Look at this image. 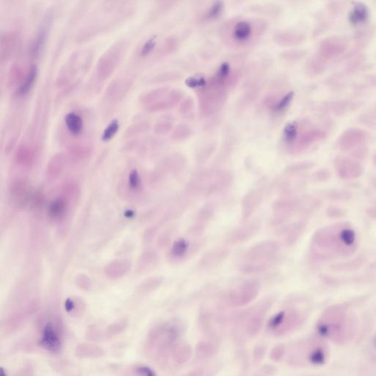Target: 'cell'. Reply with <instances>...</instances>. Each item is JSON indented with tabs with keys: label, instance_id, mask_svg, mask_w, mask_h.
<instances>
[{
	"label": "cell",
	"instance_id": "6da1fadb",
	"mask_svg": "<svg viewBox=\"0 0 376 376\" xmlns=\"http://www.w3.org/2000/svg\"><path fill=\"white\" fill-rule=\"evenodd\" d=\"M279 250L278 243L272 240L256 243L243 255L240 271L251 274L267 270L277 259Z\"/></svg>",
	"mask_w": 376,
	"mask_h": 376
},
{
	"label": "cell",
	"instance_id": "7a4b0ae2",
	"mask_svg": "<svg viewBox=\"0 0 376 376\" xmlns=\"http://www.w3.org/2000/svg\"><path fill=\"white\" fill-rule=\"evenodd\" d=\"M354 322L343 306L329 309L318 324L321 335L335 341H346L353 335Z\"/></svg>",
	"mask_w": 376,
	"mask_h": 376
},
{
	"label": "cell",
	"instance_id": "3957f363",
	"mask_svg": "<svg viewBox=\"0 0 376 376\" xmlns=\"http://www.w3.org/2000/svg\"><path fill=\"white\" fill-rule=\"evenodd\" d=\"M356 235L349 227L340 229L328 228L317 232L313 238V243L319 250H333L335 253H347L355 247Z\"/></svg>",
	"mask_w": 376,
	"mask_h": 376
},
{
	"label": "cell",
	"instance_id": "277c9868",
	"mask_svg": "<svg viewBox=\"0 0 376 376\" xmlns=\"http://www.w3.org/2000/svg\"><path fill=\"white\" fill-rule=\"evenodd\" d=\"M260 289L258 281H246L232 289L227 295L226 301L231 307L247 306L257 298Z\"/></svg>",
	"mask_w": 376,
	"mask_h": 376
},
{
	"label": "cell",
	"instance_id": "5b68a950",
	"mask_svg": "<svg viewBox=\"0 0 376 376\" xmlns=\"http://www.w3.org/2000/svg\"><path fill=\"white\" fill-rule=\"evenodd\" d=\"M272 303L270 299L264 300L245 313L243 318V327L245 335L248 337H254L259 333Z\"/></svg>",
	"mask_w": 376,
	"mask_h": 376
},
{
	"label": "cell",
	"instance_id": "8992f818",
	"mask_svg": "<svg viewBox=\"0 0 376 376\" xmlns=\"http://www.w3.org/2000/svg\"><path fill=\"white\" fill-rule=\"evenodd\" d=\"M303 316L296 310L282 311L270 319L268 329L274 336L286 335L303 323Z\"/></svg>",
	"mask_w": 376,
	"mask_h": 376
},
{
	"label": "cell",
	"instance_id": "52a82bcc",
	"mask_svg": "<svg viewBox=\"0 0 376 376\" xmlns=\"http://www.w3.org/2000/svg\"><path fill=\"white\" fill-rule=\"evenodd\" d=\"M54 22V12L49 11L43 18L36 33L34 36L33 41L29 47V54L30 57L36 58L39 57L49 38L50 31Z\"/></svg>",
	"mask_w": 376,
	"mask_h": 376
},
{
	"label": "cell",
	"instance_id": "ba28073f",
	"mask_svg": "<svg viewBox=\"0 0 376 376\" xmlns=\"http://www.w3.org/2000/svg\"><path fill=\"white\" fill-rule=\"evenodd\" d=\"M127 48V43L123 41L114 43L108 49L98 61L97 69L99 76L106 77L114 70L122 60Z\"/></svg>",
	"mask_w": 376,
	"mask_h": 376
},
{
	"label": "cell",
	"instance_id": "9c48e42d",
	"mask_svg": "<svg viewBox=\"0 0 376 376\" xmlns=\"http://www.w3.org/2000/svg\"><path fill=\"white\" fill-rule=\"evenodd\" d=\"M61 330L58 321H47L42 330L39 340L41 347L51 352L59 351L61 347Z\"/></svg>",
	"mask_w": 376,
	"mask_h": 376
},
{
	"label": "cell",
	"instance_id": "30bf717a",
	"mask_svg": "<svg viewBox=\"0 0 376 376\" xmlns=\"http://www.w3.org/2000/svg\"><path fill=\"white\" fill-rule=\"evenodd\" d=\"M336 172L343 180H354L361 177L363 168L358 161L349 157L339 156L334 163Z\"/></svg>",
	"mask_w": 376,
	"mask_h": 376
},
{
	"label": "cell",
	"instance_id": "8fae6325",
	"mask_svg": "<svg viewBox=\"0 0 376 376\" xmlns=\"http://www.w3.org/2000/svg\"><path fill=\"white\" fill-rule=\"evenodd\" d=\"M347 49L346 42L340 37H331L322 41L319 46V57L323 61H329L339 57Z\"/></svg>",
	"mask_w": 376,
	"mask_h": 376
},
{
	"label": "cell",
	"instance_id": "7c38bea8",
	"mask_svg": "<svg viewBox=\"0 0 376 376\" xmlns=\"http://www.w3.org/2000/svg\"><path fill=\"white\" fill-rule=\"evenodd\" d=\"M366 132L357 128H352L344 132L339 139V146L343 151H349L365 142Z\"/></svg>",
	"mask_w": 376,
	"mask_h": 376
},
{
	"label": "cell",
	"instance_id": "4fadbf2b",
	"mask_svg": "<svg viewBox=\"0 0 376 376\" xmlns=\"http://www.w3.org/2000/svg\"><path fill=\"white\" fill-rule=\"evenodd\" d=\"M229 254V250L226 248H216L206 252L202 256L199 262L200 267L203 269H212L220 265Z\"/></svg>",
	"mask_w": 376,
	"mask_h": 376
},
{
	"label": "cell",
	"instance_id": "5bb4252c",
	"mask_svg": "<svg viewBox=\"0 0 376 376\" xmlns=\"http://www.w3.org/2000/svg\"><path fill=\"white\" fill-rule=\"evenodd\" d=\"M19 35L17 33L10 32L2 34L0 40V57L2 61L11 57L19 46Z\"/></svg>",
	"mask_w": 376,
	"mask_h": 376
},
{
	"label": "cell",
	"instance_id": "9a60e30c",
	"mask_svg": "<svg viewBox=\"0 0 376 376\" xmlns=\"http://www.w3.org/2000/svg\"><path fill=\"white\" fill-rule=\"evenodd\" d=\"M257 224H251L245 226L236 230L233 231L229 234L227 238V243L229 244L237 245L245 243L251 240L259 230Z\"/></svg>",
	"mask_w": 376,
	"mask_h": 376
},
{
	"label": "cell",
	"instance_id": "2e32d148",
	"mask_svg": "<svg viewBox=\"0 0 376 376\" xmlns=\"http://www.w3.org/2000/svg\"><path fill=\"white\" fill-rule=\"evenodd\" d=\"M219 350V343L216 337L201 340L196 345V356L199 360H206L213 357Z\"/></svg>",
	"mask_w": 376,
	"mask_h": 376
},
{
	"label": "cell",
	"instance_id": "e0dca14e",
	"mask_svg": "<svg viewBox=\"0 0 376 376\" xmlns=\"http://www.w3.org/2000/svg\"><path fill=\"white\" fill-rule=\"evenodd\" d=\"M369 11L362 3H355L348 15V21L353 27H359L367 22Z\"/></svg>",
	"mask_w": 376,
	"mask_h": 376
},
{
	"label": "cell",
	"instance_id": "ac0fdd59",
	"mask_svg": "<svg viewBox=\"0 0 376 376\" xmlns=\"http://www.w3.org/2000/svg\"><path fill=\"white\" fill-rule=\"evenodd\" d=\"M172 359L177 365L182 366L187 364L191 359V346L187 343H181L174 345L172 348Z\"/></svg>",
	"mask_w": 376,
	"mask_h": 376
},
{
	"label": "cell",
	"instance_id": "d6986e66",
	"mask_svg": "<svg viewBox=\"0 0 376 376\" xmlns=\"http://www.w3.org/2000/svg\"><path fill=\"white\" fill-rule=\"evenodd\" d=\"M131 267V263L127 260H114L106 266L104 274L108 278L117 279L124 277Z\"/></svg>",
	"mask_w": 376,
	"mask_h": 376
},
{
	"label": "cell",
	"instance_id": "ffe728a7",
	"mask_svg": "<svg viewBox=\"0 0 376 376\" xmlns=\"http://www.w3.org/2000/svg\"><path fill=\"white\" fill-rule=\"evenodd\" d=\"M76 356L79 358H100L104 356L102 348L91 344H81L76 348Z\"/></svg>",
	"mask_w": 376,
	"mask_h": 376
},
{
	"label": "cell",
	"instance_id": "44dd1931",
	"mask_svg": "<svg viewBox=\"0 0 376 376\" xmlns=\"http://www.w3.org/2000/svg\"><path fill=\"white\" fill-rule=\"evenodd\" d=\"M232 34H233L235 41H247L252 35V27L249 22L246 21H240L235 25Z\"/></svg>",
	"mask_w": 376,
	"mask_h": 376
},
{
	"label": "cell",
	"instance_id": "7402d4cb",
	"mask_svg": "<svg viewBox=\"0 0 376 376\" xmlns=\"http://www.w3.org/2000/svg\"><path fill=\"white\" fill-rule=\"evenodd\" d=\"M37 76H38V69H37L36 66L35 65L30 66L27 75H26L25 81L22 82V85H20L19 90H18V94L23 96V95L29 93V91L32 89L34 84H35Z\"/></svg>",
	"mask_w": 376,
	"mask_h": 376
},
{
	"label": "cell",
	"instance_id": "603a6c76",
	"mask_svg": "<svg viewBox=\"0 0 376 376\" xmlns=\"http://www.w3.org/2000/svg\"><path fill=\"white\" fill-rule=\"evenodd\" d=\"M65 122L69 131L74 135L81 134L83 129V122L80 116L70 113L66 116Z\"/></svg>",
	"mask_w": 376,
	"mask_h": 376
},
{
	"label": "cell",
	"instance_id": "cb8c5ba5",
	"mask_svg": "<svg viewBox=\"0 0 376 376\" xmlns=\"http://www.w3.org/2000/svg\"><path fill=\"white\" fill-rule=\"evenodd\" d=\"M66 209V205L64 200L63 198H57L50 204L49 216L54 219H61L65 213Z\"/></svg>",
	"mask_w": 376,
	"mask_h": 376
},
{
	"label": "cell",
	"instance_id": "d4e9b609",
	"mask_svg": "<svg viewBox=\"0 0 376 376\" xmlns=\"http://www.w3.org/2000/svg\"><path fill=\"white\" fill-rule=\"evenodd\" d=\"M212 315L206 309H202L198 314V324L204 333H209L212 327Z\"/></svg>",
	"mask_w": 376,
	"mask_h": 376
},
{
	"label": "cell",
	"instance_id": "484cf974",
	"mask_svg": "<svg viewBox=\"0 0 376 376\" xmlns=\"http://www.w3.org/2000/svg\"><path fill=\"white\" fill-rule=\"evenodd\" d=\"M328 109L333 114L343 115L346 114L349 110L352 109L351 103L347 101H335L329 102Z\"/></svg>",
	"mask_w": 376,
	"mask_h": 376
},
{
	"label": "cell",
	"instance_id": "4316f807",
	"mask_svg": "<svg viewBox=\"0 0 376 376\" xmlns=\"http://www.w3.org/2000/svg\"><path fill=\"white\" fill-rule=\"evenodd\" d=\"M224 4L223 1L216 0L205 14V18L208 20H214L220 17L224 11Z\"/></svg>",
	"mask_w": 376,
	"mask_h": 376
},
{
	"label": "cell",
	"instance_id": "83f0119b",
	"mask_svg": "<svg viewBox=\"0 0 376 376\" xmlns=\"http://www.w3.org/2000/svg\"><path fill=\"white\" fill-rule=\"evenodd\" d=\"M325 194L327 198L337 201H348L352 198L351 192L345 190H329Z\"/></svg>",
	"mask_w": 376,
	"mask_h": 376
},
{
	"label": "cell",
	"instance_id": "f1b7e54d",
	"mask_svg": "<svg viewBox=\"0 0 376 376\" xmlns=\"http://www.w3.org/2000/svg\"><path fill=\"white\" fill-rule=\"evenodd\" d=\"M156 38H157L156 35H153V36L150 37L147 41H145V43L142 45L141 48L140 49L139 54L140 57H147V56H149L154 51L156 46Z\"/></svg>",
	"mask_w": 376,
	"mask_h": 376
},
{
	"label": "cell",
	"instance_id": "f546056e",
	"mask_svg": "<svg viewBox=\"0 0 376 376\" xmlns=\"http://www.w3.org/2000/svg\"><path fill=\"white\" fill-rule=\"evenodd\" d=\"M298 125L297 122L289 123L284 130V138L287 143H292L296 138Z\"/></svg>",
	"mask_w": 376,
	"mask_h": 376
},
{
	"label": "cell",
	"instance_id": "4dcf8cb0",
	"mask_svg": "<svg viewBox=\"0 0 376 376\" xmlns=\"http://www.w3.org/2000/svg\"><path fill=\"white\" fill-rule=\"evenodd\" d=\"M127 327V322L125 319L118 321V322L114 323V324H111V325H110L108 327L106 331V335L109 336V337L119 335V334L122 333V332L125 330Z\"/></svg>",
	"mask_w": 376,
	"mask_h": 376
},
{
	"label": "cell",
	"instance_id": "1f68e13d",
	"mask_svg": "<svg viewBox=\"0 0 376 376\" xmlns=\"http://www.w3.org/2000/svg\"><path fill=\"white\" fill-rule=\"evenodd\" d=\"M303 227L301 225L295 226L293 229H290L287 232V236L285 238V243L287 245L294 244L295 242L298 240L302 232Z\"/></svg>",
	"mask_w": 376,
	"mask_h": 376
},
{
	"label": "cell",
	"instance_id": "d6a6232c",
	"mask_svg": "<svg viewBox=\"0 0 376 376\" xmlns=\"http://www.w3.org/2000/svg\"><path fill=\"white\" fill-rule=\"evenodd\" d=\"M141 261L142 267H143L146 271H148L155 267L157 264L158 258L154 253H148L143 256Z\"/></svg>",
	"mask_w": 376,
	"mask_h": 376
},
{
	"label": "cell",
	"instance_id": "836d02e7",
	"mask_svg": "<svg viewBox=\"0 0 376 376\" xmlns=\"http://www.w3.org/2000/svg\"><path fill=\"white\" fill-rule=\"evenodd\" d=\"M119 122L117 120L113 121L108 126L105 130H104V132H103L101 139H102L103 141H109L110 140L114 138V135H116V132L119 130Z\"/></svg>",
	"mask_w": 376,
	"mask_h": 376
},
{
	"label": "cell",
	"instance_id": "e575fe53",
	"mask_svg": "<svg viewBox=\"0 0 376 376\" xmlns=\"http://www.w3.org/2000/svg\"><path fill=\"white\" fill-rule=\"evenodd\" d=\"M163 283L162 279L160 278H154L150 279L147 282H144L140 285L139 290L142 293H149V292L153 291V290H156L158 287L160 286L161 284Z\"/></svg>",
	"mask_w": 376,
	"mask_h": 376
},
{
	"label": "cell",
	"instance_id": "d590c367",
	"mask_svg": "<svg viewBox=\"0 0 376 376\" xmlns=\"http://www.w3.org/2000/svg\"><path fill=\"white\" fill-rule=\"evenodd\" d=\"M285 346L282 344H279V345H276L272 350H271L270 353V358L272 361H275V362H279V361H282L283 359L284 356L285 355Z\"/></svg>",
	"mask_w": 376,
	"mask_h": 376
},
{
	"label": "cell",
	"instance_id": "8d00e7d4",
	"mask_svg": "<svg viewBox=\"0 0 376 376\" xmlns=\"http://www.w3.org/2000/svg\"><path fill=\"white\" fill-rule=\"evenodd\" d=\"M267 352V347L263 344L256 345L253 350V359L255 364H259L264 359Z\"/></svg>",
	"mask_w": 376,
	"mask_h": 376
},
{
	"label": "cell",
	"instance_id": "74e56055",
	"mask_svg": "<svg viewBox=\"0 0 376 376\" xmlns=\"http://www.w3.org/2000/svg\"><path fill=\"white\" fill-rule=\"evenodd\" d=\"M76 285L82 290H88L91 288V281L88 276L85 274H79L75 278Z\"/></svg>",
	"mask_w": 376,
	"mask_h": 376
},
{
	"label": "cell",
	"instance_id": "f35d334b",
	"mask_svg": "<svg viewBox=\"0 0 376 376\" xmlns=\"http://www.w3.org/2000/svg\"><path fill=\"white\" fill-rule=\"evenodd\" d=\"M293 96H294V92L292 91L287 93L286 96H284L282 98V100L276 104L275 106H274V111H277V112L283 111L285 108H286L290 104L292 99L293 98Z\"/></svg>",
	"mask_w": 376,
	"mask_h": 376
},
{
	"label": "cell",
	"instance_id": "ab89813d",
	"mask_svg": "<svg viewBox=\"0 0 376 376\" xmlns=\"http://www.w3.org/2000/svg\"><path fill=\"white\" fill-rule=\"evenodd\" d=\"M361 122L369 127H376V106L373 113L364 114L361 116Z\"/></svg>",
	"mask_w": 376,
	"mask_h": 376
},
{
	"label": "cell",
	"instance_id": "60d3db41",
	"mask_svg": "<svg viewBox=\"0 0 376 376\" xmlns=\"http://www.w3.org/2000/svg\"><path fill=\"white\" fill-rule=\"evenodd\" d=\"M140 177L137 170H132L129 176V186L132 190H136L140 186Z\"/></svg>",
	"mask_w": 376,
	"mask_h": 376
},
{
	"label": "cell",
	"instance_id": "b9f144b4",
	"mask_svg": "<svg viewBox=\"0 0 376 376\" xmlns=\"http://www.w3.org/2000/svg\"><path fill=\"white\" fill-rule=\"evenodd\" d=\"M185 83L190 88H199V87H204L206 85V80L203 77H200V78L190 77L187 79Z\"/></svg>",
	"mask_w": 376,
	"mask_h": 376
},
{
	"label": "cell",
	"instance_id": "7bdbcfd3",
	"mask_svg": "<svg viewBox=\"0 0 376 376\" xmlns=\"http://www.w3.org/2000/svg\"><path fill=\"white\" fill-rule=\"evenodd\" d=\"M229 73H230V66H229L228 63H224V64H221L219 71H218V78L220 80H224L228 77Z\"/></svg>",
	"mask_w": 376,
	"mask_h": 376
},
{
	"label": "cell",
	"instance_id": "ee69618b",
	"mask_svg": "<svg viewBox=\"0 0 376 376\" xmlns=\"http://www.w3.org/2000/svg\"><path fill=\"white\" fill-rule=\"evenodd\" d=\"M352 156L357 159H362L367 156V148L364 146H359V148L354 150H351Z\"/></svg>",
	"mask_w": 376,
	"mask_h": 376
},
{
	"label": "cell",
	"instance_id": "f6af8a7d",
	"mask_svg": "<svg viewBox=\"0 0 376 376\" xmlns=\"http://www.w3.org/2000/svg\"><path fill=\"white\" fill-rule=\"evenodd\" d=\"M331 177V172L329 170H326V169H323V170L319 171L316 174V180L319 181V182H324V181L329 180V179Z\"/></svg>",
	"mask_w": 376,
	"mask_h": 376
},
{
	"label": "cell",
	"instance_id": "bcb514c9",
	"mask_svg": "<svg viewBox=\"0 0 376 376\" xmlns=\"http://www.w3.org/2000/svg\"><path fill=\"white\" fill-rule=\"evenodd\" d=\"M327 214L329 216H333V217H340V216H344L345 214V211L340 208L335 207V206H332V207L328 208Z\"/></svg>",
	"mask_w": 376,
	"mask_h": 376
},
{
	"label": "cell",
	"instance_id": "7dc6e473",
	"mask_svg": "<svg viewBox=\"0 0 376 376\" xmlns=\"http://www.w3.org/2000/svg\"><path fill=\"white\" fill-rule=\"evenodd\" d=\"M137 371H138V372L140 374V375H155V373H154V372H153L152 370H151L150 368L146 367H140L138 368V369H137Z\"/></svg>",
	"mask_w": 376,
	"mask_h": 376
},
{
	"label": "cell",
	"instance_id": "c3c4849f",
	"mask_svg": "<svg viewBox=\"0 0 376 376\" xmlns=\"http://www.w3.org/2000/svg\"><path fill=\"white\" fill-rule=\"evenodd\" d=\"M262 371L263 372H265V374H268V375H270V374H274L275 373L276 369L274 367H272V366H264V367L262 368Z\"/></svg>",
	"mask_w": 376,
	"mask_h": 376
},
{
	"label": "cell",
	"instance_id": "681fc988",
	"mask_svg": "<svg viewBox=\"0 0 376 376\" xmlns=\"http://www.w3.org/2000/svg\"><path fill=\"white\" fill-rule=\"evenodd\" d=\"M369 214L371 216H372V214L376 216V207L369 208Z\"/></svg>",
	"mask_w": 376,
	"mask_h": 376
},
{
	"label": "cell",
	"instance_id": "f907efd6",
	"mask_svg": "<svg viewBox=\"0 0 376 376\" xmlns=\"http://www.w3.org/2000/svg\"><path fill=\"white\" fill-rule=\"evenodd\" d=\"M133 216H134L133 211L127 210V212H125V216H127V218H131Z\"/></svg>",
	"mask_w": 376,
	"mask_h": 376
},
{
	"label": "cell",
	"instance_id": "816d5d0a",
	"mask_svg": "<svg viewBox=\"0 0 376 376\" xmlns=\"http://www.w3.org/2000/svg\"><path fill=\"white\" fill-rule=\"evenodd\" d=\"M373 163H374V164H375V166H376V154H375V156H374Z\"/></svg>",
	"mask_w": 376,
	"mask_h": 376
},
{
	"label": "cell",
	"instance_id": "f5cc1de1",
	"mask_svg": "<svg viewBox=\"0 0 376 376\" xmlns=\"http://www.w3.org/2000/svg\"><path fill=\"white\" fill-rule=\"evenodd\" d=\"M375 346H376V337H375Z\"/></svg>",
	"mask_w": 376,
	"mask_h": 376
}]
</instances>
